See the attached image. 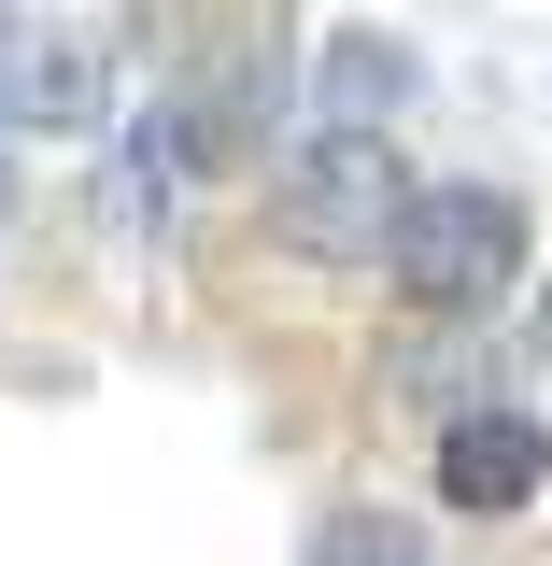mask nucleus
Instances as JSON below:
<instances>
[{
	"mask_svg": "<svg viewBox=\"0 0 552 566\" xmlns=\"http://www.w3.org/2000/svg\"><path fill=\"white\" fill-rule=\"evenodd\" d=\"M383 283L412 312H439V326H482L496 297L524 283V212L496 199V185H412L397 241H383Z\"/></svg>",
	"mask_w": 552,
	"mask_h": 566,
	"instance_id": "nucleus-1",
	"label": "nucleus"
},
{
	"mask_svg": "<svg viewBox=\"0 0 552 566\" xmlns=\"http://www.w3.org/2000/svg\"><path fill=\"white\" fill-rule=\"evenodd\" d=\"M397 212H412V170H397V142H383V128H326L298 170H283V241L326 255V270H354V255L383 270Z\"/></svg>",
	"mask_w": 552,
	"mask_h": 566,
	"instance_id": "nucleus-2",
	"label": "nucleus"
},
{
	"mask_svg": "<svg viewBox=\"0 0 552 566\" xmlns=\"http://www.w3.org/2000/svg\"><path fill=\"white\" fill-rule=\"evenodd\" d=\"M114 99V57L85 29H0V142L14 128H100Z\"/></svg>",
	"mask_w": 552,
	"mask_h": 566,
	"instance_id": "nucleus-3",
	"label": "nucleus"
},
{
	"mask_svg": "<svg viewBox=\"0 0 552 566\" xmlns=\"http://www.w3.org/2000/svg\"><path fill=\"white\" fill-rule=\"evenodd\" d=\"M539 482H552V439L524 411L482 397V411L439 424V510H482V524H496V510H539Z\"/></svg>",
	"mask_w": 552,
	"mask_h": 566,
	"instance_id": "nucleus-4",
	"label": "nucleus"
},
{
	"mask_svg": "<svg viewBox=\"0 0 552 566\" xmlns=\"http://www.w3.org/2000/svg\"><path fill=\"white\" fill-rule=\"evenodd\" d=\"M397 85H412V57H397L383 29H341V43H326V114H341V128H383Z\"/></svg>",
	"mask_w": 552,
	"mask_h": 566,
	"instance_id": "nucleus-5",
	"label": "nucleus"
},
{
	"mask_svg": "<svg viewBox=\"0 0 552 566\" xmlns=\"http://www.w3.org/2000/svg\"><path fill=\"white\" fill-rule=\"evenodd\" d=\"M0 199H14V142H0Z\"/></svg>",
	"mask_w": 552,
	"mask_h": 566,
	"instance_id": "nucleus-6",
	"label": "nucleus"
}]
</instances>
